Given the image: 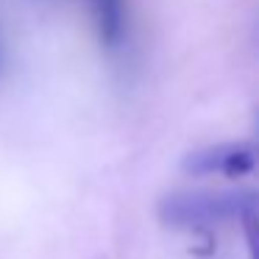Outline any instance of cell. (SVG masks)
I'll use <instances>...</instances> for the list:
<instances>
[{"label":"cell","instance_id":"cell-1","mask_svg":"<svg viewBox=\"0 0 259 259\" xmlns=\"http://www.w3.org/2000/svg\"><path fill=\"white\" fill-rule=\"evenodd\" d=\"M248 214H259V190L173 192L159 203V220L170 229H206Z\"/></svg>","mask_w":259,"mask_h":259},{"label":"cell","instance_id":"cell-5","mask_svg":"<svg viewBox=\"0 0 259 259\" xmlns=\"http://www.w3.org/2000/svg\"><path fill=\"white\" fill-rule=\"evenodd\" d=\"M0 73H3V39H0Z\"/></svg>","mask_w":259,"mask_h":259},{"label":"cell","instance_id":"cell-2","mask_svg":"<svg viewBox=\"0 0 259 259\" xmlns=\"http://www.w3.org/2000/svg\"><path fill=\"white\" fill-rule=\"evenodd\" d=\"M181 167L190 176H226V179L253 176L259 173V145H251V142L212 145L190 153Z\"/></svg>","mask_w":259,"mask_h":259},{"label":"cell","instance_id":"cell-4","mask_svg":"<svg viewBox=\"0 0 259 259\" xmlns=\"http://www.w3.org/2000/svg\"><path fill=\"white\" fill-rule=\"evenodd\" d=\"M242 229H245V242H248V251H251V259H259V214L242 218Z\"/></svg>","mask_w":259,"mask_h":259},{"label":"cell","instance_id":"cell-3","mask_svg":"<svg viewBox=\"0 0 259 259\" xmlns=\"http://www.w3.org/2000/svg\"><path fill=\"white\" fill-rule=\"evenodd\" d=\"M92 17L95 36L106 51L123 48L128 36V12H125V0H87Z\"/></svg>","mask_w":259,"mask_h":259}]
</instances>
